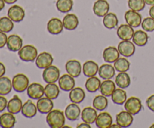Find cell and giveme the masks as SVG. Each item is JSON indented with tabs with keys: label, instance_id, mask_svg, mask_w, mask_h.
Masks as SVG:
<instances>
[{
	"label": "cell",
	"instance_id": "7",
	"mask_svg": "<svg viewBox=\"0 0 154 128\" xmlns=\"http://www.w3.org/2000/svg\"><path fill=\"white\" fill-rule=\"evenodd\" d=\"M8 17L13 22H21L25 17V11L20 5H14L9 8L8 11Z\"/></svg>",
	"mask_w": 154,
	"mask_h": 128
},
{
	"label": "cell",
	"instance_id": "42",
	"mask_svg": "<svg viewBox=\"0 0 154 128\" xmlns=\"http://www.w3.org/2000/svg\"><path fill=\"white\" fill-rule=\"evenodd\" d=\"M144 0H128V6L132 10L135 11H141L145 7Z\"/></svg>",
	"mask_w": 154,
	"mask_h": 128
},
{
	"label": "cell",
	"instance_id": "1",
	"mask_svg": "<svg viewBox=\"0 0 154 128\" xmlns=\"http://www.w3.org/2000/svg\"><path fill=\"white\" fill-rule=\"evenodd\" d=\"M46 121L48 126L51 128L63 127L66 123L65 113L61 110L52 109L47 114Z\"/></svg>",
	"mask_w": 154,
	"mask_h": 128
},
{
	"label": "cell",
	"instance_id": "18",
	"mask_svg": "<svg viewBox=\"0 0 154 128\" xmlns=\"http://www.w3.org/2000/svg\"><path fill=\"white\" fill-rule=\"evenodd\" d=\"M6 45L9 51L13 52L19 51L23 47V39L17 35H11L8 37Z\"/></svg>",
	"mask_w": 154,
	"mask_h": 128
},
{
	"label": "cell",
	"instance_id": "49",
	"mask_svg": "<svg viewBox=\"0 0 154 128\" xmlns=\"http://www.w3.org/2000/svg\"><path fill=\"white\" fill-rule=\"evenodd\" d=\"M149 14H150V16L152 18L154 19V5L152 6L150 8V11H149Z\"/></svg>",
	"mask_w": 154,
	"mask_h": 128
},
{
	"label": "cell",
	"instance_id": "40",
	"mask_svg": "<svg viewBox=\"0 0 154 128\" xmlns=\"http://www.w3.org/2000/svg\"><path fill=\"white\" fill-rule=\"evenodd\" d=\"M73 1L72 0H57V8L62 13H68L73 8Z\"/></svg>",
	"mask_w": 154,
	"mask_h": 128
},
{
	"label": "cell",
	"instance_id": "37",
	"mask_svg": "<svg viewBox=\"0 0 154 128\" xmlns=\"http://www.w3.org/2000/svg\"><path fill=\"white\" fill-rule=\"evenodd\" d=\"M118 18L114 13H108L103 19V24L107 29H114L118 25Z\"/></svg>",
	"mask_w": 154,
	"mask_h": 128
},
{
	"label": "cell",
	"instance_id": "13",
	"mask_svg": "<svg viewBox=\"0 0 154 128\" xmlns=\"http://www.w3.org/2000/svg\"><path fill=\"white\" fill-rule=\"evenodd\" d=\"M116 121L121 127H129L133 122V114L129 111H121L116 116Z\"/></svg>",
	"mask_w": 154,
	"mask_h": 128
},
{
	"label": "cell",
	"instance_id": "3",
	"mask_svg": "<svg viewBox=\"0 0 154 128\" xmlns=\"http://www.w3.org/2000/svg\"><path fill=\"white\" fill-rule=\"evenodd\" d=\"M29 85V80L28 77L24 74H17L13 77L12 79V86L13 89L16 92L22 93L28 88Z\"/></svg>",
	"mask_w": 154,
	"mask_h": 128
},
{
	"label": "cell",
	"instance_id": "44",
	"mask_svg": "<svg viewBox=\"0 0 154 128\" xmlns=\"http://www.w3.org/2000/svg\"><path fill=\"white\" fill-rule=\"evenodd\" d=\"M8 40V36L5 34V33L0 31V48H2L5 46L7 44Z\"/></svg>",
	"mask_w": 154,
	"mask_h": 128
},
{
	"label": "cell",
	"instance_id": "46",
	"mask_svg": "<svg viewBox=\"0 0 154 128\" xmlns=\"http://www.w3.org/2000/svg\"><path fill=\"white\" fill-rule=\"evenodd\" d=\"M8 105V100L5 97L0 95V112L4 111L6 108H7Z\"/></svg>",
	"mask_w": 154,
	"mask_h": 128
},
{
	"label": "cell",
	"instance_id": "50",
	"mask_svg": "<svg viewBox=\"0 0 154 128\" xmlns=\"http://www.w3.org/2000/svg\"><path fill=\"white\" fill-rule=\"evenodd\" d=\"M144 2H145L146 4L148 5H154V0H144Z\"/></svg>",
	"mask_w": 154,
	"mask_h": 128
},
{
	"label": "cell",
	"instance_id": "35",
	"mask_svg": "<svg viewBox=\"0 0 154 128\" xmlns=\"http://www.w3.org/2000/svg\"><path fill=\"white\" fill-rule=\"evenodd\" d=\"M13 86H12V81L8 77L2 76L0 78V95L5 96L11 93Z\"/></svg>",
	"mask_w": 154,
	"mask_h": 128
},
{
	"label": "cell",
	"instance_id": "30",
	"mask_svg": "<svg viewBox=\"0 0 154 128\" xmlns=\"http://www.w3.org/2000/svg\"><path fill=\"white\" fill-rule=\"evenodd\" d=\"M148 35L143 30H137L134 33L132 42L134 44L139 47H144L148 42Z\"/></svg>",
	"mask_w": 154,
	"mask_h": 128
},
{
	"label": "cell",
	"instance_id": "23",
	"mask_svg": "<svg viewBox=\"0 0 154 128\" xmlns=\"http://www.w3.org/2000/svg\"><path fill=\"white\" fill-rule=\"evenodd\" d=\"M64 113L66 118L69 119V120H75L79 117L81 111V108L78 106V104L73 102V103L68 105Z\"/></svg>",
	"mask_w": 154,
	"mask_h": 128
},
{
	"label": "cell",
	"instance_id": "6",
	"mask_svg": "<svg viewBox=\"0 0 154 128\" xmlns=\"http://www.w3.org/2000/svg\"><path fill=\"white\" fill-rule=\"evenodd\" d=\"M27 90V95L32 99H38L45 95V87L37 82L29 84Z\"/></svg>",
	"mask_w": 154,
	"mask_h": 128
},
{
	"label": "cell",
	"instance_id": "2",
	"mask_svg": "<svg viewBox=\"0 0 154 128\" xmlns=\"http://www.w3.org/2000/svg\"><path fill=\"white\" fill-rule=\"evenodd\" d=\"M18 55L23 61L32 62L38 57V50L32 45H24L18 51Z\"/></svg>",
	"mask_w": 154,
	"mask_h": 128
},
{
	"label": "cell",
	"instance_id": "54",
	"mask_svg": "<svg viewBox=\"0 0 154 128\" xmlns=\"http://www.w3.org/2000/svg\"><path fill=\"white\" fill-rule=\"evenodd\" d=\"M150 127H151V128H153L154 127V123H153V125H151V126H150Z\"/></svg>",
	"mask_w": 154,
	"mask_h": 128
},
{
	"label": "cell",
	"instance_id": "34",
	"mask_svg": "<svg viewBox=\"0 0 154 128\" xmlns=\"http://www.w3.org/2000/svg\"><path fill=\"white\" fill-rule=\"evenodd\" d=\"M101 81L99 78L96 76L89 77L88 79L86 81L85 87L87 91L90 93H95L99 89H100Z\"/></svg>",
	"mask_w": 154,
	"mask_h": 128
},
{
	"label": "cell",
	"instance_id": "11",
	"mask_svg": "<svg viewBox=\"0 0 154 128\" xmlns=\"http://www.w3.org/2000/svg\"><path fill=\"white\" fill-rule=\"evenodd\" d=\"M134 31L133 27L129 24H121L118 27L117 31V36L123 41H129L133 38Z\"/></svg>",
	"mask_w": 154,
	"mask_h": 128
},
{
	"label": "cell",
	"instance_id": "29",
	"mask_svg": "<svg viewBox=\"0 0 154 128\" xmlns=\"http://www.w3.org/2000/svg\"><path fill=\"white\" fill-rule=\"evenodd\" d=\"M85 92H84V89L81 87H74L69 93V99L72 102L75 103H81V102L84 101L85 99Z\"/></svg>",
	"mask_w": 154,
	"mask_h": 128
},
{
	"label": "cell",
	"instance_id": "5",
	"mask_svg": "<svg viewBox=\"0 0 154 128\" xmlns=\"http://www.w3.org/2000/svg\"><path fill=\"white\" fill-rule=\"evenodd\" d=\"M124 108L126 111L135 115V114H138L142 109V103L138 97L132 96L126 99L124 103Z\"/></svg>",
	"mask_w": 154,
	"mask_h": 128
},
{
	"label": "cell",
	"instance_id": "24",
	"mask_svg": "<svg viewBox=\"0 0 154 128\" xmlns=\"http://www.w3.org/2000/svg\"><path fill=\"white\" fill-rule=\"evenodd\" d=\"M63 27L68 30H74L78 27L79 20L75 14H68L63 20Z\"/></svg>",
	"mask_w": 154,
	"mask_h": 128
},
{
	"label": "cell",
	"instance_id": "32",
	"mask_svg": "<svg viewBox=\"0 0 154 128\" xmlns=\"http://www.w3.org/2000/svg\"><path fill=\"white\" fill-rule=\"evenodd\" d=\"M111 99L115 104L117 105H123L127 99L126 92L123 88H117L114 90L111 94Z\"/></svg>",
	"mask_w": 154,
	"mask_h": 128
},
{
	"label": "cell",
	"instance_id": "41",
	"mask_svg": "<svg viewBox=\"0 0 154 128\" xmlns=\"http://www.w3.org/2000/svg\"><path fill=\"white\" fill-rule=\"evenodd\" d=\"M14 28V22L8 17H2L0 18V31L3 33H9Z\"/></svg>",
	"mask_w": 154,
	"mask_h": 128
},
{
	"label": "cell",
	"instance_id": "53",
	"mask_svg": "<svg viewBox=\"0 0 154 128\" xmlns=\"http://www.w3.org/2000/svg\"><path fill=\"white\" fill-rule=\"evenodd\" d=\"M111 127H118V128H120V127H121V126H120L119 124H117V123H116V124H113V123H112V125H111Z\"/></svg>",
	"mask_w": 154,
	"mask_h": 128
},
{
	"label": "cell",
	"instance_id": "25",
	"mask_svg": "<svg viewBox=\"0 0 154 128\" xmlns=\"http://www.w3.org/2000/svg\"><path fill=\"white\" fill-rule=\"evenodd\" d=\"M99 66L96 62L93 60H88L83 65V72L86 77L96 76L99 72Z\"/></svg>",
	"mask_w": 154,
	"mask_h": 128
},
{
	"label": "cell",
	"instance_id": "39",
	"mask_svg": "<svg viewBox=\"0 0 154 128\" xmlns=\"http://www.w3.org/2000/svg\"><path fill=\"white\" fill-rule=\"evenodd\" d=\"M116 71L119 72H126L130 67V63L125 57H119L114 64Z\"/></svg>",
	"mask_w": 154,
	"mask_h": 128
},
{
	"label": "cell",
	"instance_id": "47",
	"mask_svg": "<svg viewBox=\"0 0 154 128\" xmlns=\"http://www.w3.org/2000/svg\"><path fill=\"white\" fill-rule=\"evenodd\" d=\"M6 69H5V66H4L2 63L0 62V78L2 76H4V75L5 74Z\"/></svg>",
	"mask_w": 154,
	"mask_h": 128
},
{
	"label": "cell",
	"instance_id": "51",
	"mask_svg": "<svg viewBox=\"0 0 154 128\" xmlns=\"http://www.w3.org/2000/svg\"><path fill=\"white\" fill-rule=\"evenodd\" d=\"M5 2L4 0H0V11L5 8Z\"/></svg>",
	"mask_w": 154,
	"mask_h": 128
},
{
	"label": "cell",
	"instance_id": "43",
	"mask_svg": "<svg viewBox=\"0 0 154 128\" xmlns=\"http://www.w3.org/2000/svg\"><path fill=\"white\" fill-rule=\"evenodd\" d=\"M141 27L143 30L146 32L154 31V19L150 17H146L141 23Z\"/></svg>",
	"mask_w": 154,
	"mask_h": 128
},
{
	"label": "cell",
	"instance_id": "21",
	"mask_svg": "<svg viewBox=\"0 0 154 128\" xmlns=\"http://www.w3.org/2000/svg\"><path fill=\"white\" fill-rule=\"evenodd\" d=\"M37 105H35V104L29 99L27 100L25 103H23L22 109H21L22 114L27 118H32V117H35L37 114Z\"/></svg>",
	"mask_w": 154,
	"mask_h": 128
},
{
	"label": "cell",
	"instance_id": "15",
	"mask_svg": "<svg viewBox=\"0 0 154 128\" xmlns=\"http://www.w3.org/2000/svg\"><path fill=\"white\" fill-rule=\"evenodd\" d=\"M66 70L70 75L74 78H78L81 73V64L78 60H71L66 63Z\"/></svg>",
	"mask_w": 154,
	"mask_h": 128
},
{
	"label": "cell",
	"instance_id": "19",
	"mask_svg": "<svg viewBox=\"0 0 154 128\" xmlns=\"http://www.w3.org/2000/svg\"><path fill=\"white\" fill-rule=\"evenodd\" d=\"M37 108L38 111L42 114H48L54 108V102L52 99L50 98L42 97L38 99L37 101Z\"/></svg>",
	"mask_w": 154,
	"mask_h": 128
},
{
	"label": "cell",
	"instance_id": "33",
	"mask_svg": "<svg viewBox=\"0 0 154 128\" xmlns=\"http://www.w3.org/2000/svg\"><path fill=\"white\" fill-rule=\"evenodd\" d=\"M45 95L51 99H57L60 95V87L55 83H48L45 87Z\"/></svg>",
	"mask_w": 154,
	"mask_h": 128
},
{
	"label": "cell",
	"instance_id": "16",
	"mask_svg": "<svg viewBox=\"0 0 154 128\" xmlns=\"http://www.w3.org/2000/svg\"><path fill=\"white\" fill-rule=\"evenodd\" d=\"M113 123V118L111 114L107 111L101 112L97 116L96 124L99 128H109Z\"/></svg>",
	"mask_w": 154,
	"mask_h": 128
},
{
	"label": "cell",
	"instance_id": "45",
	"mask_svg": "<svg viewBox=\"0 0 154 128\" xmlns=\"http://www.w3.org/2000/svg\"><path fill=\"white\" fill-rule=\"evenodd\" d=\"M146 104H147V106L148 107L149 109L154 112V94L151 95L147 98V100H146Z\"/></svg>",
	"mask_w": 154,
	"mask_h": 128
},
{
	"label": "cell",
	"instance_id": "10",
	"mask_svg": "<svg viewBox=\"0 0 154 128\" xmlns=\"http://www.w3.org/2000/svg\"><path fill=\"white\" fill-rule=\"evenodd\" d=\"M119 52L125 57H132L135 51V46L133 42L130 41H122L117 47Z\"/></svg>",
	"mask_w": 154,
	"mask_h": 128
},
{
	"label": "cell",
	"instance_id": "27",
	"mask_svg": "<svg viewBox=\"0 0 154 128\" xmlns=\"http://www.w3.org/2000/svg\"><path fill=\"white\" fill-rule=\"evenodd\" d=\"M16 123L14 114L11 112L3 113L0 115V126L2 128H12L14 126Z\"/></svg>",
	"mask_w": 154,
	"mask_h": 128
},
{
	"label": "cell",
	"instance_id": "26",
	"mask_svg": "<svg viewBox=\"0 0 154 128\" xmlns=\"http://www.w3.org/2000/svg\"><path fill=\"white\" fill-rule=\"evenodd\" d=\"M23 103L22 100L19 98V96L14 95L13 98L10 99L8 102L7 105V109L8 111L12 113V114H17L20 111H21L22 109Z\"/></svg>",
	"mask_w": 154,
	"mask_h": 128
},
{
	"label": "cell",
	"instance_id": "28",
	"mask_svg": "<svg viewBox=\"0 0 154 128\" xmlns=\"http://www.w3.org/2000/svg\"><path fill=\"white\" fill-rule=\"evenodd\" d=\"M115 68L111 64H102L99 69V75L103 79H111L115 75Z\"/></svg>",
	"mask_w": 154,
	"mask_h": 128
},
{
	"label": "cell",
	"instance_id": "38",
	"mask_svg": "<svg viewBox=\"0 0 154 128\" xmlns=\"http://www.w3.org/2000/svg\"><path fill=\"white\" fill-rule=\"evenodd\" d=\"M108 100L107 96L104 95H99L94 98L93 102V105L96 110L99 111H103L108 107Z\"/></svg>",
	"mask_w": 154,
	"mask_h": 128
},
{
	"label": "cell",
	"instance_id": "20",
	"mask_svg": "<svg viewBox=\"0 0 154 128\" xmlns=\"http://www.w3.org/2000/svg\"><path fill=\"white\" fill-rule=\"evenodd\" d=\"M97 116V111L96 108L90 106L84 108L81 112V119L83 120V121L90 123V124L96 122Z\"/></svg>",
	"mask_w": 154,
	"mask_h": 128
},
{
	"label": "cell",
	"instance_id": "48",
	"mask_svg": "<svg viewBox=\"0 0 154 128\" xmlns=\"http://www.w3.org/2000/svg\"><path fill=\"white\" fill-rule=\"evenodd\" d=\"M77 127H78V128H84V127L90 128L91 127V126L90 125V123H86V122H84V123H80L78 126H77Z\"/></svg>",
	"mask_w": 154,
	"mask_h": 128
},
{
	"label": "cell",
	"instance_id": "9",
	"mask_svg": "<svg viewBox=\"0 0 154 128\" xmlns=\"http://www.w3.org/2000/svg\"><path fill=\"white\" fill-rule=\"evenodd\" d=\"M53 62H54L53 56L46 51L41 53L35 59V65L39 69H45V68L51 66Z\"/></svg>",
	"mask_w": 154,
	"mask_h": 128
},
{
	"label": "cell",
	"instance_id": "36",
	"mask_svg": "<svg viewBox=\"0 0 154 128\" xmlns=\"http://www.w3.org/2000/svg\"><path fill=\"white\" fill-rule=\"evenodd\" d=\"M115 83L120 88H127L131 84V78L126 72H120L116 76Z\"/></svg>",
	"mask_w": 154,
	"mask_h": 128
},
{
	"label": "cell",
	"instance_id": "8",
	"mask_svg": "<svg viewBox=\"0 0 154 128\" xmlns=\"http://www.w3.org/2000/svg\"><path fill=\"white\" fill-rule=\"evenodd\" d=\"M124 17L127 24L130 25L133 28L138 27L142 23L141 15L138 13V11H135L132 10V9L126 11Z\"/></svg>",
	"mask_w": 154,
	"mask_h": 128
},
{
	"label": "cell",
	"instance_id": "4",
	"mask_svg": "<svg viewBox=\"0 0 154 128\" xmlns=\"http://www.w3.org/2000/svg\"><path fill=\"white\" fill-rule=\"evenodd\" d=\"M60 76V71L57 66H50L45 68L42 73V77L45 82L55 83L59 80Z\"/></svg>",
	"mask_w": 154,
	"mask_h": 128
},
{
	"label": "cell",
	"instance_id": "14",
	"mask_svg": "<svg viewBox=\"0 0 154 128\" xmlns=\"http://www.w3.org/2000/svg\"><path fill=\"white\" fill-rule=\"evenodd\" d=\"M93 12L98 17H105L108 13L110 5L107 0H97L93 5Z\"/></svg>",
	"mask_w": 154,
	"mask_h": 128
},
{
	"label": "cell",
	"instance_id": "12",
	"mask_svg": "<svg viewBox=\"0 0 154 128\" xmlns=\"http://www.w3.org/2000/svg\"><path fill=\"white\" fill-rule=\"evenodd\" d=\"M59 87L64 91H71L75 86L74 77L69 74H64L59 78Z\"/></svg>",
	"mask_w": 154,
	"mask_h": 128
},
{
	"label": "cell",
	"instance_id": "22",
	"mask_svg": "<svg viewBox=\"0 0 154 128\" xmlns=\"http://www.w3.org/2000/svg\"><path fill=\"white\" fill-rule=\"evenodd\" d=\"M118 49L114 46H110L105 48L103 51V58L106 63H114L120 57Z\"/></svg>",
	"mask_w": 154,
	"mask_h": 128
},
{
	"label": "cell",
	"instance_id": "31",
	"mask_svg": "<svg viewBox=\"0 0 154 128\" xmlns=\"http://www.w3.org/2000/svg\"><path fill=\"white\" fill-rule=\"evenodd\" d=\"M116 89L115 83L111 79H106L101 83L100 91L105 96H111V94Z\"/></svg>",
	"mask_w": 154,
	"mask_h": 128
},
{
	"label": "cell",
	"instance_id": "52",
	"mask_svg": "<svg viewBox=\"0 0 154 128\" xmlns=\"http://www.w3.org/2000/svg\"><path fill=\"white\" fill-rule=\"evenodd\" d=\"M5 2L6 3V4H14V3L16 2L17 0H4Z\"/></svg>",
	"mask_w": 154,
	"mask_h": 128
},
{
	"label": "cell",
	"instance_id": "17",
	"mask_svg": "<svg viewBox=\"0 0 154 128\" xmlns=\"http://www.w3.org/2000/svg\"><path fill=\"white\" fill-rule=\"evenodd\" d=\"M63 28L64 27H63V21L57 17L51 18L48 22V25H47L48 31L52 35L60 34L63 32Z\"/></svg>",
	"mask_w": 154,
	"mask_h": 128
}]
</instances>
